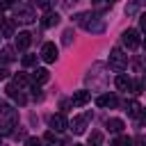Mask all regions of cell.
Returning a JSON list of instances; mask_svg holds the SVG:
<instances>
[{
	"label": "cell",
	"instance_id": "cell-1",
	"mask_svg": "<svg viewBox=\"0 0 146 146\" xmlns=\"http://www.w3.org/2000/svg\"><path fill=\"white\" fill-rule=\"evenodd\" d=\"M16 123H18V114H16V110L9 107V105H0V135L11 132V130L16 128Z\"/></svg>",
	"mask_w": 146,
	"mask_h": 146
},
{
	"label": "cell",
	"instance_id": "cell-2",
	"mask_svg": "<svg viewBox=\"0 0 146 146\" xmlns=\"http://www.w3.org/2000/svg\"><path fill=\"white\" fill-rule=\"evenodd\" d=\"M110 66L114 68V71H125L128 68V55H123V50L121 48H112V52H110Z\"/></svg>",
	"mask_w": 146,
	"mask_h": 146
},
{
	"label": "cell",
	"instance_id": "cell-3",
	"mask_svg": "<svg viewBox=\"0 0 146 146\" xmlns=\"http://www.w3.org/2000/svg\"><path fill=\"white\" fill-rule=\"evenodd\" d=\"M82 27L87 30V32H91V34H103L105 32V21L103 18H96V16H87L84 14V18H82Z\"/></svg>",
	"mask_w": 146,
	"mask_h": 146
},
{
	"label": "cell",
	"instance_id": "cell-4",
	"mask_svg": "<svg viewBox=\"0 0 146 146\" xmlns=\"http://www.w3.org/2000/svg\"><path fill=\"white\" fill-rule=\"evenodd\" d=\"M123 46L128 48V50H135V48H139L141 46V39H139V32L137 30H125L123 32Z\"/></svg>",
	"mask_w": 146,
	"mask_h": 146
},
{
	"label": "cell",
	"instance_id": "cell-5",
	"mask_svg": "<svg viewBox=\"0 0 146 146\" xmlns=\"http://www.w3.org/2000/svg\"><path fill=\"white\" fill-rule=\"evenodd\" d=\"M57 57H59L57 46H55L52 41L43 43V48H41V59H43V62H48V64H52V62H57Z\"/></svg>",
	"mask_w": 146,
	"mask_h": 146
},
{
	"label": "cell",
	"instance_id": "cell-6",
	"mask_svg": "<svg viewBox=\"0 0 146 146\" xmlns=\"http://www.w3.org/2000/svg\"><path fill=\"white\" fill-rule=\"evenodd\" d=\"M14 36H16L14 43H16L18 50H27V48H30V43H32V34H30V32H18V34H14Z\"/></svg>",
	"mask_w": 146,
	"mask_h": 146
},
{
	"label": "cell",
	"instance_id": "cell-7",
	"mask_svg": "<svg viewBox=\"0 0 146 146\" xmlns=\"http://www.w3.org/2000/svg\"><path fill=\"white\" fill-rule=\"evenodd\" d=\"M5 91H7V96H11V98H14V100H16L18 105H25V100H27V98H25V96L21 94V87H18V84H14V82H9Z\"/></svg>",
	"mask_w": 146,
	"mask_h": 146
},
{
	"label": "cell",
	"instance_id": "cell-8",
	"mask_svg": "<svg viewBox=\"0 0 146 146\" xmlns=\"http://www.w3.org/2000/svg\"><path fill=\"white\" fill-rule=\"evenodd\" d=\"M50 128H52L55 132H62V130H66V128H68V121H66V116H64V114H52V116H50Z\"/></svg>",
	"mask_w": 146,
	"mask_h": 146
},
{
	"label": "cell",
	"instance_id": "cell-9",
	"mask_svg": "<svg viewBox=\"0 0 146 146\" xmlns=\"http://www.w3.org/2000/svg\"><path fill=\"white\" fill-rule=\"evenodd\" d=\"M89 100H91V91H87V89L75 91V94H73V98H71V103H73V105H87Z\"/></svg>",
	"mask_w": 146,
	"mask_h": 146
},
{
	"label": "cell",
	"instance_id": "cell-10",
	"mask_svg": "<svg viewBox=\"0 0 146 146\" xmlns=\"http://www.w3.org/2000/svg\"><path fill=\"white\" fill-rule=\"evenodd\" d=\"M96 103H98V107H116V96L114 94H103V96H98L96 98Z\"/></svg>",
	"mask_w": 146,
	"mask_h": 146
},
{
	"label": "cell",
	"instance_id": "cell-11",
	"mask_svg": "<svg viewBox=\"0 0 146 146\" xmlns=\"http://www.w3.org/2000/svg\"><path fill=\"white\" fill-rule=\"evenodd\" d=\"M87 119H89V114H87V116H75V119L71 121V130H73L75 135H82L84 128H87Z\"/></svg>",
	"mask_w": 146,
	"mask_h": 146
},
{
	"label": "cell",
	"instance_id": "cell-12",
	"mask_svg": "<svg viewBox=\"0 0 146 146\" xmlns=\"http://www.w3.org/2000/svg\"><path fill=\"white\" fill-rule=\"evenodd\" d=\"M57 23H59V14H57V11H46L43 18H41V25H43V27H52V25H57Z\"/></svg>",
	"mask_w": 146,
	"mask_h": 146
},
{
	"label": "cell",
	"instance_id": "cell-13",
	"mask_svg": "<svg viewBox=\"0 0 146 146\" xmlns=\"http://www.w3.org/2000/svg\"><path fill=\"white\" fill-rule=\"evenodd\" d=\"M48 80H50L48 68H36V71L32 73V82H34V84H43V82H48Z\"/></svg>",
	"mask_w": 146,
	"mask_h": 146
},
{
	"label": "cell",
	"instance_id": "cell-14",
	"mask_svg": "<svg viewBox=\"0 0 146 146\" xmlns=\"http://www.w3.org/2000/svg\"><path fill=\"white\" fill-rule=\"evenodd\" d=\"M114 84H116V89H121V91H130L132 89V80L128 78V75H116V80H114Z\"/></svg>",
	"mask_w": 146,
	"mask_h": 146
},
{
	"label": "cell",
	"instance_id": "cell-15",
	"mask_svg": "<svg viewBox=\"0 0 146 146\" xmlns=\"http://www.w3.org/2000/svg\"><path fill=\"white\" fill-rule=\"evenodd\" d=\"M0 36H14V23L9 18L0 21Z\"/></svg>",
	"mask_w": 146,
	"mask_h": 146
},
{
	"label": "cell",
	"instance_id": "cell-16",
	"mask_svg": "<svg viewBox=\"0 0 146 146\" xmlns=\"http://www.w3.org/2000/svg\"><path fill=\"white\" fill-rule=\"evenodd\" d=\"M16 21H21V23H32V21H34V11H32L30 7H25V9H21V11H18Z\"/></svg>",
	"mask_w": 146,
	"mask_h": 146
},
{
	"label": "cell",
	"instance_id": "cell-17",
	"mask_svg": "<svg viewBox=\"0 0 146 146\" xmlns=\"http://www.w3.org/2000/svg\"><path fill=\"white\" fill-rule=\"evenodd\" d=\"M107 128H110L112 132H121V130H123V121H121V119H107Z\"/></svg>",
	"mask_w": 146,
	"mask_h": 146
},
{
	"label": "cell",
	"instance_id": "cell-18",
	"mask_svg": "<svg viewBox=\"0 0 146 146\" xmlns=\"http://www.w3.org/2000/svg\"><path fill=\"white\" fill-rule=\"evenodd\" d=\"M89 146H103V132L94 130V132L89 135Z\"/></svg>",
	"mask_w": 146,
	"mask_h": 146
},
{
	"label": "cell",
	"instance_id": "cell-19",
	"mask_svg": "<svg viewBox=\"0 0 146 146\" xmlns=\"http://www.w3.org/2000/svg\"><path fill=\"white\" fill-rule=\"evenodd\" d=\"M139 110H141V107H139V103H137V100L125 103V112H128L130 116H137V114H139Z\"/></svg>",
	"mask_w": 146,
	"mask_h": 146
},
{
	"label": "cell",
	"instance_id": "cell-20",
	"mask_svg": "<svg viewBox=\"0 0 146 146\" xmlns=\"http://www.w3.org/2000/svg\"><path fill=\"white\" fill-rule=\"evenodd\" d=\"M55 2L57 0H36V7L43 9V11H52L55 9Z\"/></svg>",
	"mask_w": 146,
	"mask_h": 146
},
{
	"label": "cell",
	"instance_id": "cell-21",
	"mask_svg": "<svg viewBox=\"0 0 146 146\" xmlns=\"http://www.w3.org/2000/svg\"><path fill=\"white\" fill-rule=\"evenodd\" d=\"M0 59H2L5 64L11 62V59H14V50H11V48H2V50H0Z\"/></svg>",
	"mask_w": 146,
	"mask_h": 146
},
{
	"label": "cell",
	"instance_id": "cell-22",
	"mask_svg": "<svg viewBox=\"0 0 146 146\" xmlns=\"http://www.w3.org/2000/svg\"><path fill=\"white\" fill-rule=\"evenodd\" d=\"M23 66H36V55H23Z\"/></svg>",
	"mask_w": 146,
	"mask_h": 146
},
{
	"label": "cell",
	"instance_id": "cell-23",
	"mask_svg": "<svg viewBox=\"0 0 146 146\" xmlns=\"http://www.w3.org/2000/svg\"><path fill=\"white\" fill-rule=\"evenodd\" d=\"M130 144H132V141H130L128 137H123V135H121V137H116V139L112 141V146H130Z\"/></svg>",
	"mask_w": 146,
	"mask_h": 146
},
{
	"label": "cell",
	"instance_id": "cell-24",
	"mask_svg": "<svg viewBox=\"0 0 146 146\" xmlns=\"http://www.w3.org/2000/svg\"><path fill=\"white\" fill-rule=\"evenodd\" d=\"M14 84H18V87H25V84H27V78H25L23 73H18V75H14Z\"/></svg>",
	"mask_w": 146,
	"mask_h": 146
},
{
	"label": "cell",
	"instance_id": "cell-25",
	"mask_svg": "<svg viewBox=\"0 0 146 146\" xmlns=\"http://www.w3.org/2000/svg\"><path fill=\"white\" fill-rule=\"evenodd\" d=\"M25 146H41V139L39 137H27L25 139Z\"/></svg>",
	"mask_w": 146,
	"mask_h": 146
},
{
	"label": "cell",
	"instance_id": "cell-26",
	"mask_svg": "<svg viewBox=\"0 0 146 146\" xmlns=\"http://www.w3.org/2000/svg\"><path fill=\"white\" fill-rule=\"evenodd\" d=\"M137 116H139V123H141V125H146V107H141V112H139Z\"/></svg>",
	"mask_w": 146,
	"mask_h": 146
},
{
	"label": "cell",
	"instance_id": "cell-27",
	"mask_svg": "<svg viewBox=\"0 0 146 146\" xmlns=\"http://www.w3.org/2000/svg\"><path fill=\"white\" fill-rule=\"evenodd\" d=\"M71 36H73V32H71V30H66V32H64V43H66V46L71 43Z\"/></svg>",
	"mask_w": 146,
	"mask_h": 146
},
{
	"label": "cell",
	"instance_id": "cell-28",
	"mask_svg": "<svg viewBox=\"0 0 146 146\" xmlns=\"http://www.w3.org/2000/svg\"><path fill=\"white\" fill-rule=\"evenodd\" d=\"M34 100H43V94H41V89H39V87L34 89Z\"/></svg>",
	"mask_w": 146,
	"mask_h": 146
},
{
	"label": "cell",
	"instance_id": "cell-29",
	"mask_svg": "<svg viewBox=\"0 0 146 146\" xmlns=\"http://www.w3.org/2000/svg\"><path fill=\"white\" fill-rule=\"evenodd\" d=\"M43 139H46L48 144H52V141H55V132H46V137H43Z\"/></svg>",
	"mask_w": 146,
	"mask_h": 146
},
{
	"label": "cell",
	"instance_id": "cell-30",
	"mask_svg": "<svg viewBox=\"0 0 146 146\" xmlns=\"http://www.w3.org/2000/svg\"><path fill=\"white\" fill-rule=\"evenodd\" d=\"M139 25L146 30V14H141V18H139Z\"/></svg>",
	"mask_w": 146,
	"mask_h": 146
},
{
	"label": "cell",
	"instance_id": "cell-31",
	"mask_svg": "<svg viewBox=\"0 0 146 146\" xmlns=\"http://www.w3.org/2000/svg\"><path fill=\"white\" fill-rule=\"evenodd\" d=\"M0 5H2V7H11V5H14V0H2Z\"/></svg>",
	"mask_w": 146,
	"mask_h": 146
},
{
	"label": "cell",
	"instance_id": "cell-32",
	"mask_svg": "<svg viewBox=\"0 0 146 146\" xmlns=\"http://www.w3.org/2000/svg\"><path fill=\"white\" fill-rule=\"evenodd\" d=\"M5 78H7V71H5V68H0V80H5Z\"/></svg>",
	"mask_w": 146,
	"mask_h": 146
},
{
	"label": "cell",
	"instance_id": "cell-33",
	"mask_svg": "<svg viewBox=\"0 0 146 146\" xmlns=\"http://www.w3.org/2000/svg\"><path fill=\"white\" fill-rule=\"evenodd\" d=\"M66 2H68V5H71V2H78V0H66Z\"/></svg>",
	"mask_w": 146,
	"mask_h": 146
},
{
	"label": "cell",
	"instance_id": "cell-34",
	"mask_svg": "<svg viewBox=\"0 0 146 146\" xmlns=\"http://www.w3.org/2000/svg\"><path fill=\"white\" fill-rule=\"evenodd\" d=\"M141 46H144V48H146V39H144V41H141Z\"/></svg>",
	"mask_w": 146,
	"mask_h": 146
},
{
	"label": "cell",
	"instance_id": "cell-35",
	"mask_svg": "<svg viewBox=\"0 0 146 146\" xmlns=\"http://www.w3.org/2000/svg\"><path fill=\"white\" fill-rule=\"evenodd\" d=\"M144 73H146V71H144ZM144 82H146V75H144Z\"/></svg>",
	"mask_w": 146,
	"mask_h": 146
},
{
	"label": "cell",
	"instance_id": "cell-36",
	"mask_svg": "<svg viewBox=\"0 0 146 146\" xmlns=\"http://www.w3.org/2000/svg\"><path fill=\"white\" fill-rule=\"evenodd\" d=\"M107 2H114V0H107Z\"/></svg>",
	"mask_w": 146,
	"mask_h": 146
},
{
	"label": "cell",
	"instance_id": "cell-37",
	"mask_svg": "<svg viewBox=\"0 0 146 146\" xmlns=\"http://www.w3.org/2000/svg\"><path fill=\"white\" fill-rule=\"evenodd\" d=\"M73 146H80V144H73Z\"/></svg>",
	"mask_w": 146,
	"mask_h": 146
}]
</instances>
